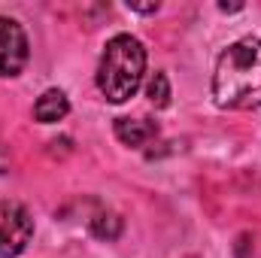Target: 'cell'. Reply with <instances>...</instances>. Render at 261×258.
<instances>
[{
    "instance_id": "4",
    "label": "cell",
    "mask_w": 261,
    "mask_h": 258,
    "mask_svg": "<svg viewBox=\"0 0 261 258\" xmlns=\"http://www.w3.org/2000/svg\"><path fill=\"white\" fill-rule=\"evenodd\" d=\"M28 64V37L18 21L0 15V76H18Z\"/></svg>"
},
{
    "instance_id": "8",
    "label": "cell",
    "mask_w": 261,
    "mask_h": 258,
    "mask_svg": "<svg viewBox=\"0 0 261 258\" xmlns=\"http://www.w3.org/2000/svg\"><path fill=\"white\" fill-rule=\"evenodd\" d=\"M128 9H134V12H155L158 3H128Z\"/></svg>"
},
{
    "instance_id": "1",
    "label": "cell",
    "mask_w": 261,
    "mask_h": 258,
    "mask_svg": "<svg viewBox=\"0 0 261 258\" xmlns=\"http://www.w3.org/2000/svg\"><path fill=\"white\" fill-rule=\"evenodd\" d=\"M213 100L222 110L261 107V40L246 37L231 43L213 70Z\"/></svg>"
},
{
    "instance_id": "2",
    "label": "cell",
    "mask_w": 261,
    "mask_h": 258,
    "mask_svg": "<svg viewBox=\"0 0 261 258\" xmlns=\"http://www.w3.org/2000/svg\"><path fill=\"white\" fill-rule=\"evenodd\" d=\"M146 73V49L137 37L119 34L107 43L97 64V88L110 104H125L137 94Z\"/></svg>"
},
{
    "instance_id": "6",
    "label": "cell",
    "mask_w": 261,
    "mask_h": 258,
    "mask_svg": "<svg viewBox=\"0 0 261 258\" xmlns=\"http://www.w3.org/2000/svg\"><path fill=\"white\" fill-rule=\"evenodd\" d=\"M116 137H119L125 146L140 149V146H146L149 140L158 137V125L149 122V119H119V122H116Z\"/></svg>"
},
{
    "instance_id": "5",
    "label": "cell",
    "mask_w": 261,
    "mask_h": 258,
    "mask_svg": "<svg viewBox=\"0 0 261 258\" xmlns=\"http://www.w3.org/2000/svg\"><path fill=\"white\" fill-rule=\"evenodd\" d=\"M67 113H70V100L61 88H49L37 97L34 104V119L43 122V125H52V122H61Z\"/></svg>"
},
{
    "instance_id": "3",
    "label": "cell",
    "mask_w": 261,
    "mask_h": 258,
    "mask_svg": "<svg viewBox=\"0 0 261 258\" xmlns=\"http://www.w3.org/2000/svg\"><path fill=\"white\" fill-rule=\"evenodd\" d=\"M34 237V219L18 200H0V258L18 255Z\"/></svg>"
},
{
    "instance_id": "7",
    "label": "cell",
    "mask_w": 261,
    "mask_h": 258,
    "mask_svg": "<svg viewBox=\"0 0 261 258\" xmlns=\"http://www.w3.org/2000/svg\"><path fill=\"white\" fill-rule=\"evenodd\" d=\"M146 94H149L152 107L164 110V107L170 104V82H167V73H155V76L149 79V88H146Z\"/></svg>"
}]
</instances>
